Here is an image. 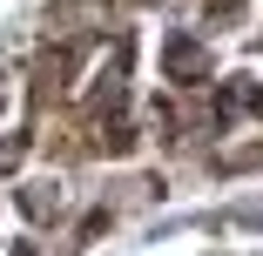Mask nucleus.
I'll use <instances>...</instances> for the list:
<instances>
[{"instance_id": "f257e3e1", "label": "nucleus", "mask_w": 263, "mask_h": 256, "mask_svg": "<svg viewBox=\"0 0 263 256\" xmlns=\"http://www.w3.org/2000/svg\"><path fill=\"white\" fill-rule=\"evenodd\" d=\"M169 74H176V81H202V74H209V61H202L196 41H169Z\"/></svg>"}]
</instances>
